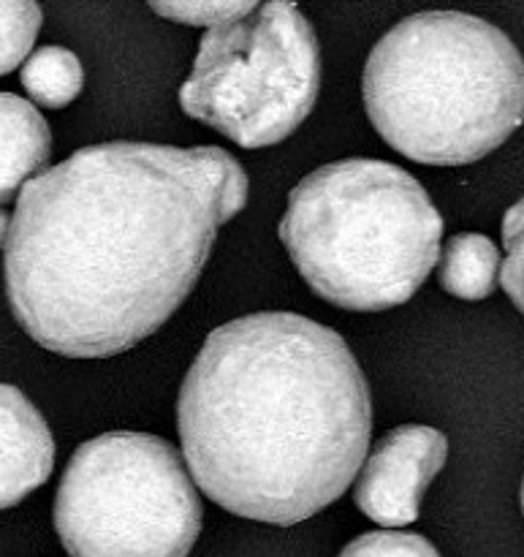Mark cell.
Masks as SVG:
<instances>
[{
  "label": "cell",
  "mask_w": 524,
  "mask_h": 557,
  "mask_svg": "<svg viewBox=\"0 0 524 557\" xmlns=\"http://www.w3.org/2000/svg\"><path fill=\"white\" fill-rule=\"evenodd\" d=\"M248 174L221 147L107 141L22 185L5 239V297L54 354L103 359L185 302Z\"/></svg>",
  "instance_id": "cell-1"
},
{
  "label": "cell",
  "mask_w": 524,
  "mask_h": 557,
  "mask_svg": "<svg viewBox=\"0 0 524 557\" xmlns=\"http://www.w3.org/2000/svg\"><path fill=\"white\" fill-rule=\"evenodd\" d=\"M177 428L207 498L288 528L357 479L373 403L335 330L299 313H253L207 335L179 389Z\"/></svg>",
  "instance_id": "cell-2"
},
{
  "label": "cell",
  "mask_w": 524,
  "mask_h": 557,
  "mask_svg": "<svg viewBox=\"0 0 524 557\" xmlns=\"http://www.w3.org/2000/svg\"><path fill=\"white\" fill-rule=\"evenodd\" d=\"M362 92L386 145L427 166H465L524 123V58L492 22L422 11L375 44Z\"/></svg>",
  "instance_id": "cell-3"
},
{
  "label": "cell",
  "mask_w": 524,
  "mask_h": 557,
  "mask_svg": "<svg viewBox=\"0 0 524 557\" xmlns=\"http://www.w3.org/2000/svg\"><path fill=\"white\" fill-rule=\"evenodd\" d=\"M277 234L321 299L375 313L422 288L440 259L444 218L406 169L346 158L291 190Z\"/></svg>",
  "instance_id": "cell-4"
},
{
  "label": "cell",
  "mask_w": 524,
  "mask_h": 557,
  "mask_svg": "<svg viewBox=\"0 0 524 557\" xmlns=\"http://www.w3.org/2000/svg\"><path fill=\"white\" fill-rule=\"evenodd\" d=\"M54 528L71 557H188L201 533V500L169 441L107 433L65 466Z\"/></svg>",
  "instance_id": "cell-5"
},
{
  "label": "cell",
  "mask_w": 524,
  "mask_h": 557,
  "mask_svg": "<svg viewBox=\"0 0 524 557\" xmlns=\"http://www.w3.org/2000/svg\"><path fill=\"white\" fill-rule=\"evenodd\" d=\"M321 47L294 3L255 5L201 38L179 107L245 150L291 136L319 101Z\"/></svg>",
  "instance_id": "cell-6"
},
{
  "label": "cell",
  "mask_w": 524,
  "mask_h": 557,
  "mask_svg": "<svg viewBox=\"0 0 524 557\" xmlns=\"http://www.w3.org/2000/svg\"><path fill=\"white\" fill-rule=\"evenodd\" d=\"M449 441L440 430L402 424L391 430L362 462L353 500L370 520L402 528L419 520L424 490L444 471Z\"/></svg>",
  "instance_id": "cell-7"
},
{
  "label": "cell",
  "mask_w": 524,
  "mask_h": 557,
  "mask_svg": "<svg viewBox=\"0 0 524 557\" xmlns=\"http://www.w3.org/2000/svg\"><path fill=\"white\" fill-rule=\"evenodd\" d=\"M54 466V441L38 408L16 386L0 384V509L41 487Z\"/></svg>",
  "instance_id": "cell-8"
},
{
  "label": "cell",
  "mask_w": 524,
  "mask_h": 557,
  "mask_svg": "<svg viewBox=\"0 0 524 557\" xmlns=\"http://www.w3.org/2000/svg\"><path fill=\"white\" fill-rule=\"evenodd\" d=\"M52 156V131L33 103L14 92H0V205L36 172H47Z\"/></svg>",
  "instance_id": "cell-9"
},
{
  "label": "cell",
  "mask_w": 524,
  "mask_h": 557,
  "mask_svg": "<svg viewBox=\"0 0 524 557\" xmlns=\"http://www.w3.org/2000/svg\"><path fill=\"white\" fill-rule=\"evenodd\" d=\"M440 286L451 297L478 302L498 288L500 250L484 234H454L440 256Z\"/></svg>",
  "instance_id": "cell-10"
},
{
  "label": "cell",
  "mask_w": 524,
  "mask_h": 557,
  "mask_svg": "<svg viewBox=\"0 0 524 557\" xmlns=\"http://www.w3.org/2000/svg\"><path fill=\"white\" fill-rule=\"evenodd\" d=\"M85 71L79 58L63 47H41L22 65V87L43 109H63L82 92Z\"/></svg>",
  "instance_id": "cell-11"
},
{
  "label": "cell",
  "mask_w": 524,
  "mask_h": 557,
  "mask_svg": "<svg viewBox=\"0 0 524 557\" xmlns=\"http://www.w3.org/2000/svg\"><path fill=\"white\" fill-rule=\"evenodd\" d=\"M41 27V9L33 0H0V76L11 74L27 52Z\"/></svg>",
  "instance_id": "cell-12"
},
{
  "label": "cell",
  "mask_w": 524,
  "mask_h": 557,
  "mask_svg": "<svg viewBox=\"0 0 524 557\" xmlns=\"http://www.w3.org/2000/svg\"><path fill=\"white\" fill-rule=\"evenodd\" d=\"M506 259L500 264V286L524 315V196L503 218Z\"/></svg>",
  "instance_id": "cell-13"
},
{
  "label": "cell",
  "mask_w": 524,
  "mask_h": 557,
  "mask_svg": "<svg viewBox=\"0 0 524 557\" xmlns=\"http://www.w3.org/2000/svg\"><path fill=\"white\" fill-rule=\"evenodd\" d=\"M340 557H440L438 549L419 533L375 531L353 539Z\"/></svg>",
  "instance_id": "cell-14"
},
{
  "label": "cell",
  "mask_w": 524,
  "mask_h": 557,
  "mask_svg": "<svg viewBox=\"0 0 524 557\" xmlns=\"http://www.w3.org/2000/svg\"><path fill=\"white\" fill-rule=\"evenodd\" d=\"M255 5L259 3H250V0H234V3H150V9L183 25L217 27L232 20H242Z\"/></svg>",
  "instance_id": "cell-15"
},
{
  "label": "cell",
  "mask_w": 524,
  "mask_h": 557,
  "mask_svg": "<svg viewBox=\"0 0 524 557\" xmlns=\"http://www.w3.org/2000/svg\"><path fill=\"white\" fill-rule=\"evenodd\" d=\"M9 228H11V215H9V212L0 210V248H5V239H9Z\"/></svg>",
  "instance_id": "cell-16"
},
{
  "label": "cell",
  "mask_w": 524,
  "mask_h": 557,
  "mask_svg": "<svg viewBox=\"0 0 524 557\" xmlns=\"http://www.w3.org/2000/svg\"><path fill=\"white\" fill-rule=\"evenodd\" d=\"M520 498H522V511H524V482H522V495H520Z\"/></svg>",
  "instance_id": "cell-17"
}]
</instances>
